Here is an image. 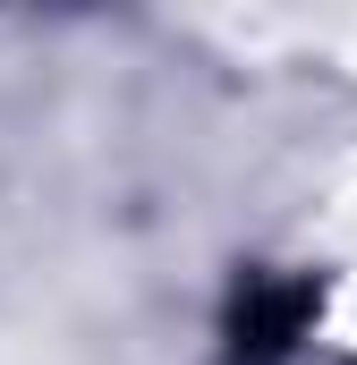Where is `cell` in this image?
Masks as SVG:
<instances>
[{
	"label": "cell",
	"instance_id": "1",
	"mask_svg": "<svg viewBox=\"0 0 357 365\" xmlns=\"http://www.w3.org/2000/svg\"><path fill=\"white\" fill-rule=\"evenodd\" d=\"M323 289L306 272H247L230 297V323H221V357L230 365H289L306 323H315Z\"/></svg>",
	"mask_w": 357,
	"mask_h": 365
}]
</instances>
